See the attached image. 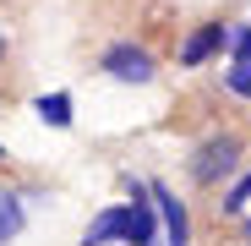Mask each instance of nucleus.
<instances>
[{
  "instance_id": "nucleus-2",
  "label": "nucleus",
  "mask_w": 251,
  "mask_h": 246,
  "mask_svg": "<svg viewBox=\"0 0 251 246\" xmlns=\"http://www.w3.org/2000/svg\"><path fill=\"white\" fill-rule=\"evenodd\" d=\"M131 186V202H120L126 219H120V246H153L158 241V208H153V186L148 181H126Z\"/></svg>"
},
{
  "instance_id": "nucleus-6",
  "label": "nucleus",
  "mask_w": 251,
  "mask_h": 246,
  "mask_svg": "<svg viewBox=\"0 0 251 246\" xmlns=\"http://www.w3.org/2000/svg\"><path fill=\"white\" fill-rule=\"evenodd\" d=\"M27 224V202L11 191V186H0V246H11Z\"/></svg>"
},
{
  "instance_id": "nucleus-13",
  "label": "nucleus",
  "mask_w": 251,
  "mask_h": 246,
  "mask_svg": "<svg viewBox=\"0 0 251 246\" xmlns=\"http://www.w3.org/2000/svg\"><path fill=\"white\" fill-rule=\"evenodd\" d=\"M240 230H246V241H251V219H246V224H240Z\"/></svg>"
},
{
  "instance_id": "nucleus-9",
  "label": "nucleus",
  "mask_w": 251,
  "mask_h": 246,
  "mask_svg": "<svg viewBox=\"0 0 251 246\" xmlns=\"http://www.w3.org/2000/svg\"><path fill=\"white\" fill-rule=\"evenodd\" d=\"M224 50H229V60L251 66V22H229L224 27Z\"/></svg>"
},
{
  "instance_id": "nucleus-14",
  "label": "nucleus",
  "mask_w": 251,
  "mask_h": 246,
  "mask_svg": "<svg viewBox=\"0 0 251 246\" xmlns=\"http://www.w3.org/2000/svg\"><path fill=\"white\" fill-rule=\"evenodd\" d=\"M0 164H6V148H0Z\"/></svg>"
},
{
  "instance_id": "nucleus-1",
  "label": "nucleus",
  "mask_w": 251,
  "mask_h": 246,
  "mask_svg": "<svg viewBox=\"0 0 251 246\" xmlns=\"http://www.w3.org/2000/svg\"><path fill=\"white\" fill-rule=\"evenodd\" d=\"M99 71H104V77H115V82H126V88H148V82L158 77V60H153L142 44L120 38V44H109V50L99 55Z\"/></svg>"
},
{
  "instance_id": "nucleus-5",
  "label": "nucleus",
  "mask_w": 251,
  "mask_h": 246,
  "mask_svg": "<svg viewBox=\"0 0 251 246\" xmlns=\"http://www.w3.org/2000/svg\"><path fill=\"white\" fill-rule=\"evenodd\" d=\"M219 50H224V22H202V27H191V33L180 38L175 55H180V66L191 71V66H202V60H213Z\"/></svg>"
},
{
  "instance_id": "nucleus-12",
  "label": "nucleus",
  "mask_w": 251,
  "mask_h": 246,
  "mask_svg": "<svg viewBox=\"0 0 251 246\" xmlns=\"http://www.w3.org/2000/svg\"><path fill=\"white\" fill-rule=\"evenodd\" d=\"M0 60H6V33H0Z\"/></svg>"
},
{
  "instance_id": "nucleus-3",
  "label": "nucleus",
  "mask_w": 251,
  "mask_h": 246,
  "mask_svg": "<svg viewBox=\"0 0 251 246\" xmlns=\"http://www.w3.org/2000/svg\"><path fill=\"white\" fill-rule=\"evenodd\" d=\"M235 164H240V137H207L191 153V181L197 186H219V181L235 175Z\"/></svg>"
},
{
  "instance_id": "nucleus-10",
  "label": "nucleus",
  "mask_w": 251,
  "mask_h": 246,
  "mask_svg": "<svg viewBox=\"0 0 251 246\" xmlns=\"http://www.w3.org/2000/svg\"><path fill=\"white\" fill-rule=\"evenodd\" d=\"M246 202H251V170L229 181V191H224V202H219V208H224V214H240Z\"/></svg>"
},
{
  "instance_id": "nucleus-4",
  "label": "nucleus",
  "mask_w": 251,
  "mask_h": 246,
  "mask_svg": "<svg viewBox=\"0 0 251 246\" xmlns=\"http://www.w3.org/2000/svg\"><path fill=\"white\" fill-rule=\"evenodd\" d=\"M153 208H158V219H164V246H191V219H186V202L164 186V181H153Z\"/></svg>"
},
{
  "instance_id": "nucleus-8",
  "label": "nucleus",
  "mask_w": 251,
  "mask_h": 246,
  "mask_svg": "<svg viewBox=\"0 0 251 246\" xmlns=\"http://www.w3.org/2000/svg\"><path fill=\"white\" fill-rule=\"evenodd\" d=\"M120 219H126V208L120 202H109V208L88 224V235H82V246H109V241H120Z\"/></svg>"
},
{
  "instance_id": "nucleus-7",
  "label": "nucleus",
  "mask_w": 251,
  "mask_h": 246,
  "mask_svg": "<svg viewBox=\"0 0 251 246\" xmlns=\"http://www.w3.org/2000/svg\"><path fill=\"white\" fill-rule=\"evenodd\" d=\"M33 115L44 120V126L66 132V126H71V93H60V88H55V93H38V99H33Z\"/></svg>"
},
{
  "instance_id": "nucleus-11",
  "label": "nucleus",
  "mask_w": 251,
  "mask_h": 246,
  "mask_svg": "<svg viewBox=\"0 0 251 246\" xmlns=\"http://www.w3.org/2000/svg\"><path fill=\"white\" fill-rule=\"evenodd\" d=\"M224 88H229V93H240V99H251V66L229 60V66H224Z\"/></svg>"
}]
</instances>
